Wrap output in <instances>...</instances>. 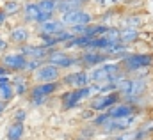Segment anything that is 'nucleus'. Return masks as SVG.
Wrapping results in <instances>:
<instances>
[{
	"instance_id": "1",
	"label": "nucleus",
	"mask_w": 153,
	"mask_h": 140,
	"mask_svg": "<svg viewBox=\"0 0 153 140\" xmlns=\"http://www.w3.org/2000/svg\"><path fill=\"white\" fill-rule=\"evenodd\" d=\"M121 69L128 76L139 73L143 69H153V52H132L123 60H119Z\"/></svg>"
},
{
	"instance_id": "2",
	"label": "nucleus",
	"mask_w": 153,
	"mask_h": 140,
	"mask_svg": "<svg viewBox=\"0 0 153 140\" xmlns=\"http://www.w3.org/2000/svg\"><path fill=\"white\" fill-rule=\"evenodd\" d=\"M93 98V89L91 85L82 87V89H66L64 92H61L59 101H61V110L68 112L73 110L76 106H80L82 103H87Z\"/></svg>"
},
{
	"instance_id": "3",
	"label": "nucleus",
	"mask_w": 153,
	"mask_h": 140,
	"mask_svg": "<svg viewBox=\"0 0 153 140\" xmlns=\"http://www.w3.org/2000/svg\"><path fill=\"white\" fill-rule=\"evenodd\" d=\"M46 62H48V64L57 66L59 69L66 71V73H68V71L80 69V60H78L76 52H66V50H62V48L50 50Z\"/></svg>"
},
{
	"instance_id": "4",
	"label": "nucleus",
	"mask_w": 153,
	"mask_h": 140,
	"mask_svg": "<svg viewBox=\"0 0 153 140\" xmlns=\"http://www.w3.org/2000/svg\"><path fill=\"white\" fill-rule=\"evenodd\" d=\"M59 18H61V21L64 23L66 29L75 27V25H91V23L96 21V14H94L93 11H89L87 7L70 11V13H66V14H62V16H59Z\"/></svg>"
},
{
	"instance_id": "5",
	"label": "nucleus",
	"mask_w": 153,
	"mask_h": 140,
	"mask_svg": "<svg viewBox=\"0 0 153 140\" xmlns=\"http://www.w3.org/2000/svg\"><path fill=\"white\" fill-rule=\"evenodd\" d=\"M78 60H80V69L91 71L93 68H98L105 62L111 60L109 53L105 52H96V50H84V52H76Z\"/></svg>"
},
{
	"instance_id": "6",
	"label": "nucleus",
	"mask_w": 153,
	"mask_h": 140,
	"mask_svg": "<svg viewBox=\"0 0 153 140\" xmlns=\"http://www.w3.org/2000/svg\"><path fill=\"white\" fill-rule=\"evenodd\" d=\"M121 69V64L119 60H109L98 68H93L89 71V78H91V83H103V82H109L111 76H114L116 73H119Z\"/></svg>"
},
{
	"instance_id": "7",
	"label": "nucleus",
	"mask_w": 153,
	"mask_h": 140,
	"mask_svg": "<svg viewBox=\"0 0 153 140\" xmlns=\"http://www.w3.org/2000/svg\"><path fill=\"white\" fill-rule=\"evenodd\" d=\"M0 64L9 71L11 74L14 73H23L25 71V64H27V57L22 55L18 50H9L4 55H0Z\"/></svg>"
},
{
	"instance_id": "8",
	"label": "nucleus",
	"mask_w": 153,
	"mask_h": 140,
	"mask_svg": "<svg viewBox=\"0 0 153 140\" xmlns=\"http://www.w3.org/2000/svg\"><path fill=\"white\" fill-rule=\"evenodd\" d=\"M119 101H123V98H121V94L117 91L116 92H109V94H98V96H93L87 101V108H91L96 113H100V112H107L109 108L117 105Z\"/></svg>"
},
{
	"instance_id": "9",
	"label": "nucleus",
	"mask_w": 153,
	"mask_h": 140,
	"mask_svg": "<svg viewBox=\"0 0 153 140\" xmlns=\"http://www.w3.org/2000/svg\"><path fill=\"white\" fill-rule=\"evenodd\" d=\"M61 83L64 89H82L91 85V78H89V71L85 69H76V71H68L62 74Z\"/></svg>"
},
{
	"instance_id": "10",
	"label": "nucleus",
	"mask_w": 153,
	"mask_h": 140,
	"mask_svg": "<svg viewBox=\"0 0 153 140\" xmlns=\"http://www.w3.org/2000/svg\"><path fill=\"white\" fill-rule=\"evenodd\" d=\"M62 74H64V71L59 69L57 66L48 64V62H43L41 68L32 74V80H34V83H50V82L61 80Z\"/></svg>"
},
{
	"instance_id": "11",
	"label": "nucleus",
	"mask_w": 153,
	"mask_h": 140,
	"mask_svg": "<svg viewBox=\"0 0 153 140\" xmlns=\"http://www.w3.org/2000/svg\"><path fill=\"white\" fill-rule=\"evenodd\" d=\"M32 34H34V30L29 27V25H25V23H16L13 29H9V37H7V41L11 43V46H22V44H27V43H30V39H32Z\"/></svg>"
},
{
	"instance_id": "12",
	"label": "nucleus",
	"mask_w": 153,
	"mask_h": 140,
	"mask_svg": "<svg viewBox=\"0 0 153 140\" xmlns=\"http://www.w3.org/2000/svg\"><path fill=\"white\" fill-rule=\"evenodd\" d=\"M14 50H18L22 55H25L27 59H34V60H41V62H46L48 59V50L41 44L36 43H27V44H22V46H16Z\"/></svg>"
},
{
	"instance_id": "13",
	"label": "nucleus",
	"mask_w": 153,
	"mask_h": 140,
	"mask_svg": "<svg viewBox=\"0 0 153 140\" xmlns=\"http://www.w3.org/2000/svg\"><path fill=\"white\" fill-rule=\"evenodd\" d=\"M39 5H38V0H25L23 2V9H22V23L29 25V27H34L38 23V16H39Z\"/></svg>"
},
{
	"instance_id": "14",
	"label": "nucleus",
	"mask_w": 153,
	"mask_h": 140,
	"mask_svg": "<svg viewBox=\"0 0 153 140\" xmlns=\"http://www.w3.org/2000/svg\"><path fill=\"white\" fill-rule=\"evenodd\" d=\"M30 82H32L30 76L25 74V73H14V74H11V85H13V89H14L16 98H23V96H27L29 89L32 87Z\"/></svg>"
},
{
	"instance_id": "15",
	"label": "nucleus",
	"mask_w": 153,
	"mask_h": 140,
	"mask_svg": "<svg viewBox=\"0 0 153 140\" xmlns=\"http://www.w3.org/2000/svg\"><path fill=\"white\" fill-rule=\"evenodd\" d=\"M107 112H109V115H111L112 119H126V117H130V115H135V113H141L143 110H139L137 106L130 105V103H125V101H119L117 105H114L112 108H109Z\"/></svg>"
},
{
	"instance_id": "16",
	"label": "nucleus",
	"mask_w": 153,
	"mask_h": 140,
	"mask_svg": "<svg viewBox=\"0 0 153 140\" xmlns=\"http://www.w3.org/2000/svg\"><path fill=\"white\" fill-rule=\"evenodd\" d=\"M66 30L64 23L61 21L59 16H55L53 20L46 21V23H41V25H34V34H48V35H57L59 32Z\"/></svg>"
},
{
	"instance_id": "17",
	"label": "nucleus",
	"mask_w": 153,
	"mask_h": 140,
	"mask_svg": "<svg viewBox=\"0 0 153 140\" xmlns=\"http://www.w3.org/2000/svg\"><path fill=\"white\" fill-rule=\"evenodd\" d=\"M117 27H130V29H143L144 27V16L141 13H125L117 20Z\"/></svg>"
},
{
	"instance_id": "18",
	"label": "nucleus",
	"mask_w": 153,
	"mask_h": 140,
	"mask_svg": "<svg viewBox=\"0 0 153 140\" xmlns=\"http://www.w3.org/2000/svg\"><path fill=\"white\" fill-rule=\"evenodd\" d=\"M119 39L123 44H128L132 48H135V44H139V41L143 39V32L139 29H130V27H119Z\"/></svg>"
},
{
	"instance_id": "19",
	"label": "nucleus",
	"mask_w": 153,
	"mask_h": 140,
	"mask_svg": "<svg viewBox=\"0 0 153 140\" xmlns=\"http://www.w3.org/2000/svg\"><path fill=\"white\" fill-rule=\"evenodd\" d=\"M152 89V80L150 78H132V91L130 96L134 98H141V96H148ZM128 98V96H126Z\"/></svg>"
},
{
	"instance_id": "20",
	"label": "nucleus",
	"mask_w": 153,
	"mask_h": 140,
	"mask_svg": "<svg viewBox=\"0 0 153 140\" xmlns=\"http://www.w3.org/2000/svg\"><path fill=\"white\" fill-rule=\"evenodd\" d=\"M25 122L11 121L5 128V140H23L25 139Z\"/></svg>"
},
{
	"instance_id": "21",
	"label": "nucleus",
	"mask_w": 153,
	"mask_h": 140,
	"mask_svg": "<svg viewBox=\"0 0 153 140\" xmlns=\"http://www.w3.org/2000/svg\"><path fill=\"white\" fill-rule=\"evenodd\" d=\"M98 137V128H94L91 122L82 124L76 130V140H94Z\"/></svg>"
},
{
	"instance_id": "22",
	"label": "nucleus",
	"mask_w": 153,
	"mask_h": 140,
	"mask_svg": "<svg viewBox=\"0 0 153 140\" xmlns=\"http://www.w3.org/2000/svg\"><path fill=\"white\" fill-rule=\"evenodd\" d=\"M48 99H50V98L43 96V94L38 91V87H36V85H32V87L29 89V92H27V101H29L32 106H43V105H46V103H48Z\"/></svg>"
},
{
	"instance_id": "23",
	"label": "nucleus",
	"mask_w": 153,
	"mask_h": 140,
	"mask_svg": "<svg viewBox=\"0 0 153 140\" xmlns=\"http://www.w3.org/2000/svg\"><path fill=\"white\" fill-rule=\"evenodd\" d=\"M2 9L5 11V14H7L9 18H16V16L22 14L23 2H20V0H5L4 5H2Z\"/></svg>"
},
{
	"instance_id": "24",
	"label": "nucleus",
	"mask_w": 153,
	"mask_h": 140,
	"mask_svg": "<svg viewBox=\"0 0 153 140\" xmlns=\"http://www.w3.org/2000/svg\"><path fill=\"white\" fill-rule=\"evenodd\" d=\"M14 98H16V94H14L13 85L11 83H0V99L5 103H11Z\"/></svg>"
},
{
	"instance_id": "25",
	"label": "nucleus",
	"mask_w": 153,
	"mask_h": 140,
	"mask_svg": "<svg viewBox=\"0 0 153 140\" xmlns=\"http://www.w3.org/2000/svg\"><path fill=\"white\" fill-rule=\"evenodd\" d=\"M57 4L59 2H55V0H38L41 13H50V14H55V16H57Z\"/></svg>"
},
{
	"instance_id": "26",
	"label": "nucleus",
	"mask_w": 153,
	"mask_h": 140,
	"mask_svg": "<svg viewBox=\"0 0 153 140\" xmlns=\"http://www.w3.org/2000/svg\"><path fill=\"white\" fill-rule=\"evenodd\" d=\"M111 119H112V117L109 115V112H100V113H96V115H94V119L91 121V124H93L94 128H98V130H100V128H103Z\"/></svg>"
},
{
	"instance_id": "27",
	"label": "nucleus",
	"mask_w": 153,
	"mask_h": 140,
	"mask_svg": "<svg viewBox=\"0 0 153 140\" xmlns=\"http://www.w3.org/2000/svg\"><path fill=\"white\" fill-rule=\"evenodd\" d=\"M103 37H105L109 43H112V44L121 43V39H119V27H117V25H111V27L107 29V32L103 34Z\"/></svg>"
},
{
	"instance_id": "28",
	"label": "nucleus",
	"mask_w": 153,
	"mask_h": 140,
	"mask_svg": "<svg viewBox=\"0 0 153 140\" xmlns=\"http://www.w3.org/2000/svg\"><path fill=\"white\" fill-rule=\"evenodd\" d=\"M27 117H29V112H27V108L20 106V108H16V110L13 112V115H11V121H14V122H25V121H27Z\"/></svg>"
},
{
	"instance_id": "29",
	"label": "nucleus",
	"mask_w": 153,
	"mask_h": 140,
	"mask_svg": "<svg viewBox=\"0 0 153 140\" xmlns=\"http://www.w3.org/2000/svg\"><path fill=\"white\" fill-rule=\"evenodd\" d=\"M41 64H43L41 60L27 59V64H25V71H23V73H25V74H29V76H32V74H34V73L39 69V68H41Z\"/></svg>"
},
{
	"instance_id": "30",
	"label": "nucleus",
	"mask_w": 153,
	"mask_h": 140,
	"mask_svg": "<svg viewBox=\"0 0 153 140\" xmlns=\"http://www.w3.org/2000/svg\"><path fill=\"white\" fill-rule=\"evenodd\" d=\"M93 4L100 9H111V7L119 5V0H93Z\"/></svg>"
},
{
	"instance_id": "31",
	"label": "nucleus",
	"mask_w": 153,
	"mask_h": 140,
	"mask_svg": "<svg viewBox=\"0 0 153 140\" xmlns=\"http://www.w3.org/2000/svg\"><path fill=\"white\" fill-rule=\"evenodd\" d=\"M139 128L144 130L146 133H150L153 137V119H144V121H141V122H139Z\"/></svg>"
},
{
	"instance_id": "32",
	"label": "nucleus",
	"mask_w": 153,
	"mask_h": 140,
	"mask_svg": "<svg viewBox=\"0 0 153 140\" xmlns=\"http://www.w3.org/2000/svg\"><path fill=\"white\" fill-rule=\"evenodd\" d=\"M94 115H96V112H94V110H91V108H87V106H85V108H84V110H82V113H80V119H82V121H84V122H85V121H89V122H91V121H93V119H94Z\"/></svg>"
},
{
	"instance_id": "33",
	"label": "nucleus",
	"mask_w": 153,
	"mask_h": 140,
	"mask_svg": "<svg viewBox=\"0 0 153 140\" xmlns=\"http://www.w3.org/2000/svg\"><path fill=\"white\" fill-rule=\"evenodd\" d=\"M111 140H134V130L130 131H125V133H119V135H114V137H109Z\"/></svg>"
},
{
	"instance_id": "34",
	"label": "nucleus",
	"mask_w": 153,
	"mask_h": 140,
	"mask_svg": "<svg viewBox=\"0 0 153 140\" xmlns=\"http://www.w3.org/2000/svg\"><path fill=\"white\" fill-rule=\"evenodd\" d=\"M11 50V43L7 41V39H4L2 34H0V55H4L5 52H9Z\"/></svg>"
},
{
	"instance_id": "35",
	"label": "nucleus",
	"mask_w": 153,
	"mask_h": 140,
	"mask_svg": "<svg viewBox=\"0 0 153 140\" xmlns=\"http://www.w3.org/2000/svg\"><path fill=\"white\" fill-rule=\"evenodd\" d=\"M73 4H75L78 9H84V7H87V5H91L93 4V0H71Z\"/></svg>"
},
{
	"instance_id": "36",
	"label": "nucleus",
	"mask_w": 153,
	"mask_h": 140,
	"mask_svg": "<svg viewBox=\"0 0 153 140\" xmlns=\"http://www.w3.org/2000/svg\"><path fill=\"white\" fill-rule=\"evenodd\" d=\"M7 21H9V16H7V14H5V11L0 7V29H2V27H5V23H7Z\"/></svg>"
},
{
	"instance_id": "37",
	"label": "nucleus",
	"mask_w": 153,
	"mask_h": 140,
	"mask_svg": "<svg viewBox=\"0 0 153 140\" xmlns=\"http://www.w3.org/2000/svg\"><path fill=\"white\" fill-rule=\"evenodd\" d=\"M7 105H9V103H5V101H2V99H0V117L7 112Z\"/></svg>"
},
{
	"instance_id": "38",
	"label": "nucleus",
	"mask_w": 153,
	"mask_h": 140,
	"mask_svg": "<svg viewBox=\"0 0 153 140\" xmlns=\"http://www.w3.org/2000/svg\"><path fill=\"white\" fill-rule=\"evenodd\" d=\"M5 74H11V73H9V71H7L4 66H2V64H0V76H5Z\"/></svg>"
},
{
	"instance_id": "39",
	"label": "nucleus",
	"mask_w": 153,
	"mask_h": 140,
	"mask_svg": "<svg viewBox=\"0 0 153 140\" xmlns=\"http://www.w3.org/2000/svg\"><path fill=\"white\" fill-rule=\"evenodd\" d=\"M119 2H128V0H119Z\"/></svg>"
},
{
	"instance_id": "40",
	"label": "nucleus",
	"mask_w": 153,
	"mask_h": 140,
	"mask_svg": "<svg viewBox=\"0 0 153 140\" xmlns=\"http://www.w3.org/2000/svg\"><path fill=\"white\" fill-rule=\"evenodd\" d=\"M55 2H61V0H55Z\"/></svg>"
},
{
	"instance_id": "41",
	"label": "nucleus",
	"mask_w": 153,
	"mask_h": 140,
	"mask_svg": "<svg viewBox=\"0 0 153 140\" xmlns=\"http://www.w3.org/2000/svg\"><path fill=\"white\" fill-rule=\"evenodd\" d=\"M20 2H25V0H20Z\"/></svg>"
},
{
	"instance_id": "42",
	"label": "nucleus",
	"mask_w": 153,
	"mask_h": 140,
	"mask_svg": "<svg viewBox=\"0 0 153 140\" xmlns=\"http://www.w3.org/2000/svg\"><path fill=\"white\" fill-rule=\"evenodd\" d=\"M0 140H5V139H0Z\"/></svg>"
},
{
	"instance_id": "43",
	"label": "nucleus",
	"mask_w": 153,
	"mask_h": 140,
	"mask_svg": "<svg viewBox=\"0 0 153 140\" xmlns=\"http://www.w3.org/2000/svg\"><path fill=\"white\" fill-rule=\"evenodd\" d=\"M105 140H111V139H105Z\"/></svg>"
}]
</instances>
